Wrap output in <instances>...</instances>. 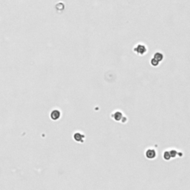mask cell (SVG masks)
<instances>
[{
  "label": "cell",
  "instance_id": "5",
  "mask_svg": "<svg viewBox=\"0 0 190 190\" xmlns=\"http://www.w3.org/2000/svg\"><path fill=\"white\" fill-rule=\"evenodd\" d=\"M74 139L76 140L77 141H78V142H79V141L83 142V139L84 138V136L81 135L79 133H77V134H75V135L74 136Z\"/></svg>",
  "mask_w": 190,
  "mask_h": 190
},
{
  "label": "cell",
  "instance_id": "3",
  "mask_svg": "<svg viewBox=\"0 0 190 190\" xmlns=\"http://www.w3.org/2000/svg\"><path fill=\"white\" fill-rule=\"evenodd\" d=\"M59 117H60V112L57 110H55V111L52 112L51 113V118L53 120H57Z\"/></svg>",
  "mask_w": 190,
  "mask_h": 190
},
{
  "label": "cell",
  "instance_id": "4",
  "mask_svg": "<svg viewBox=\"0 0 190 190\" xmlns=\"http://www.w3.org/2000/svg\"><path fill=\"white\" fill-rule=\"evenodd\" d=\"M163 54H162L161 53H159V52L155 53V56H154V59H155L156 60H157L158 62L161 61L162 59H163Z\"/></svg>",
  "mask_w": 190,
  "mask_h": 190
},
{
  "label": "cell",
  "instance_id": "2",
  "mask_svg": "<svg viewBox=\"0 0 190 190\" xmlns=\"http://www.w3.org/2000/svg\"><path fill=\"white\" fill-rule=\"evenodd\" d=\"M146 156L148 159H154L156 157V152L154 149H148L146 152Z\"/></svg>",
  "mask_w": 190,
  "mask_h": 190
},
{
  "label": "cell",
  "instance_id": "7",
  "mask_svg": "<svg viewBox=\"0 0 190 190\" xmlns=\"http://www.w3.org/2000/svg\"><path fill=\"white\" fill-rule=\"evenodd\" d=\"M151 64L153 65V66H157V65H158V64H159V62L157 61V60H156L155 59H152V60H151Z\"/></svg>",
  "mask_w": 190,
  "mask_h": 190
},
{
  "label": "cell",
  "instance_id": "6",
  "mask_svg": "<svg viewBox=\"0 0 190 190\" xmlns=\"http://www.w3.org/2000/svg\"><path fill=\"white\" fill-rule=\"evenodd\" d=\"M170 157H171V156H170L169 152H165L164 155H163V158L166 160V161H168V160L170 159Z\"/></svg>",
  "mask_w": 190,
  "mask_h": 190
},
{
  "label": "cell",
  "instance_id": "1",
  "mask_svg": "<svg viewBox=\"0 0 190 190\" xmlns=\"http://www.w3.org/2000/svg\"><path fill=\"white\" fill-rule=\"evenodd\" d=\"M134 51L137 54L143 55L145 54V52H146V47L142 44H139L134 48Z\"/></svg>",
  "mask_w": 190,
  "mask_h": 190
}]
</instances>
